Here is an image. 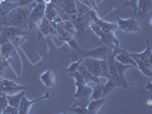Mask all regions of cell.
I'll return each instance as SVG.
<instances>
[{"instance_id":"cell-1","label":"cell","mask_w":152,"mask_h":114,"mask_svg":"<svg viewBox=\"0 0 152 114\" xmlns=\"http://www.w3.org/2000/svg\"><path fill=\"white\" fill-rule=\"evenodd\" d=\"M35 5L36 2H34L25 6H17L4 16L3 21L0 22V24L13 26L28 31V24L30 13Z\"/></svg>"},{"instance_id":"cell-2","label":"cell","mask_w":152,"mask_h":114,"mask_svg":"<svg viewBox=\"0 0 152 114\" xmlns=\"http://www.w3.org/2000/svg\"><path fill=\"white\" fill-rule=\"evenodd\" d=\"M114 47L111 46L103 45L97 48L91 49V50H76L74 55H70L69 58L72 59V62L77 61L80 58H94L97 59H107L108 57L111 55Z\"/></svg>"},{"instance_id":"cell-3","label":"cell","mask_w":152,"mask_h":114,"mask_svg":"<svg viewBox=\"0 0 152 114\" xmlns=\"http://www.w3.org/2000/svg\"><path fill=\"white\" fill-rule=\"evenodd\" d=\"M147 47L143 52L141 53H129L130 56L135 61L138 65V69L142 71L145 75L151 77L152 76V51L151 48L150 41L146 40Z\"/></svg>"},{"instance_id":"cell-4","label":"cell","mask_w":152,"mask_h":114,"mask_svg":"<svg viewBox=\"0 0 152 114\" xmlns=\"http://www.w3.org/2000/svg\"><path fill=\"white\" fill-rule=\"evenodd\" d=\"M28 34V31H25L20 28L13 26L5 25L0 28V46L9 41H12L18 37H22Z\"/></svg>"},{"instance_id":"cell-5","label":"cell","mask_w":152,"mask_h":114,"mask_svg":"<svg viewBox=\"0 0 152 114\" xmlns=\"http://www.w3.org/2000/svg\"><path fill=\"white\" fill-rule=\"evenodd\" d=\"M46 5L43 3H36L31 10L28 19V29L33 30L39 21L45 16Z\"/></svg>"},{"instance_id":"cell-6","label":"cell","mask_w":152,"mask_h":114,"mask_svg":"<svg viewBox=\"0 0 152 114\" xmlns=\"http://www.w3.org/2000/svg\"><path fill=\"white\" fill-rule=\"evenodd\" d=\"M116 20L118 28L126 33H134L141 31L139 22L135 19V16H132L128 19H123L121 18L116 17Z\"/></svg>"},{"instance_id":"cell-7","label":"cell","mask_w":152,"mask_h":114,"mask_svg":"<svg viewBox=\"0 0 152 114\" xmlns=\"http://www.w3.org/2000/svg\"><path fill=\"white\" fill-rule=\"evenodd\" d=\"M51 97L50 96V93L49 91H46L45 94L40 97H38L36 100H29L25 95H24L21 100V103H20V106L18 107V113L19 114H28L29 113L30 110H31V107L33 106L34 104L37 102H40L43 100H47V99H50Z\"/></svg>"},{"instance_id":"cell-8","label":"cell","mask_w":152,"mask_h":114,"mask_svg":"<svg viewBox=\"0 0 152 114\" xmlns=\"http://www.w3.org/2000/svg\"><path fill=\"white\" fill-rule=\"evenodd\" d=\"M89 15L93 19V21L95 23H97V25L101 28L104 32L105 33H110V32H114L118 28L117 24H113V23L107 22V21H104L103 19L98 18L97 15V12L94 9H91L89 11Z\"/></svg>"},{"instance_id":"cell-9","label":"cell","mask_w":152,"mask_h":114,"mask_svg":"<svg viewBox=\"0 0 152 114\" xmlns=\"http://www.w3.org/2000/svg\"><path fill=\"white\" fill-rule=\"evenodd\" d=\"M28 89L27 87L19 85L16 84L14 81H10L8 79H3L2 84L0 85V91L5 94H12L17 91H21Z\"/></svg>"},{"instance_id":"cell-10","label":"cell","mask_w":152,"mask_h":114,"mask_svg":"<svg viewBox=\"0 0 152 114\" xmlns=\"http://www.w3.org/2000/svg\"><path fill=\"white\" fill-rule=\"evenodd\" d=\"M21 37H18L15 39L12 40V41L5 43L4 44H2V45L0 46V48H1V56H2V57L7 58L9 56H12V52L17 47V43L21 39Z\"/></svg>"},{"instance_id":"cell-11","label":"cell","mask_w":152,"mask_h":114,"mask_svg":"<svg viewBox=\"0 0 152 114\" xmlns=\"http://www.w3.org/2000/svg\"><path fill=\"white\" fill-rule=\"evenodd\" d=\"M77 90L74 94V97H90L92 94V88L88 86V84H80L75 82Z\"/></svg>"},{"instance_id":"cell-12","label":"cell","mask_w":152,"mask_h":114,"mask_svg":"<svg viewBox=\"0 0 152 114\" xmlns=\"http://www.w3.org/2000/svg\"><path fill=\"white\" fill-rule=\"evenodd\" d=\"M115 59L117 62H120V63L126 65H132L133 67L138 69V65L135 62V61L133 59L132 57L129 54V53L126 50H122L121 52L116 54V56H115Z\"/></svg>"},{"instance_id":"cell-13","label":"cell","mask_w":152,"mask_h":114,"mask_svg":"<svg viewBox=\"0 0 152 114\" xmlns=\"http://www.w3.org/2000/svg\"><path fill=\"white\" fill-rule=\"evenodd\" d=\"M137 6H138L137 14L142 17H144L147 15L148 13L152 10V1L151 0H138Z\"/></svg>"},{"instance_id":"cell-14","label":"cell","mask_w":152,"mask_h":114,"mask_svg":"<svg viewBox=\"0 0 152 114\" xmlns=\"http://www.w3.org/2000/svg\"><path fill=\"white\" fill-rule=\"evenodd\" d=\"M40 79L42 83L45 85L46 87H48V88H53V87H55V75H54L53 72L50 69H47L45 72H43L40 75Z\"/></svg>"},{"instance_id":"cell-15","label":"cell","mask_w":152,"mask_h":114,"mask_svg":"<svg viewBox=\"0 0 152 114\" xmlns=\"http://www.w3.org/2000/svg\"><path fill=\"white\" fill-rule=\"evenodd\" d=\"M77 70L79 72L80 74L82 75V77L85 78V81H86L87 83H88V82H91V81L92 82H95V83L97 84L100 83L99 78L94 76L91 72H90L88 71V69H87L83 65L81 64H81L79 65V66L78 67V69H77Z\"/></svg>"},{"instance_id":"cell-16","label":"cell","mask_w":152,"mask_h":114,"mask_svg":"<svg viewBox=\"0 0 152 114\" xmlns=\"http://www.w3.org/2000/svg\"><path fill=\"white\" fill-rule=\"evenodd\" d=\"M106 103V100L104 97H101L97 100H90L89 104L88 106V114H96L99 112V110Z\"/></svg>"},{"instance_id":"cell-17","label":"cell","mask_w":152,"mask_h":114,"mask_svg":"<svg viewBox=\"0 0 152 114\" xmlns=\"http://www.w3.org/2000/svg\"><path fill=\"white\" fill-rule=\"evenodd\" d=\"M24 95H25V92H24V91H22L17 94H5V97L7 99L9 105L18 109L20 103H21V100Z\"/></svg>"},{"instance_id":"cell-18","label":"cell","mask_w":152,"mask_h":114,"mask_svg":"<svg viewBox=\"0 0 152 114\" xmlns=\"http://www.w3.org/2000/svg\"><path fill=\"white\" fill-rule=\"evenodd\" d=\"M17 6V4L12 3V2H8L7 0H5L0 4V15L4 17L5 15L8 14L9 12H11L12 9H14Z\"/></svg>"},{"instance_id":"cell-19","label":"cell","mask_w":152,"mask_h":114,"mask_svg":"<svg viewBox=\"0 0 152 114\" xmlns=\"http://www.w3.org/2000/svg\"><path fill=\"white\" fill-rule=\"evenodd\" d=\"M104 85L98 83L92 88V94L90 97V100H97L103 97Z\"/></svg>"},{"instance_id":"cell-20","label":"cell","mask_w":152,"mask_h":114,"mask_svg":"<svg viewBox=\"0 0 152 114\" xmlns=\"http://www.w3.org/2000/svg\"><path fill=\"white\" fill-rule=\"evenodd\" d=\"M75 2L77 17H81V16L85 15V14L88 13L89 11L91 9L89 7H88L86 5H85L83 2L79 1V0H75Z\"/></svg>"},{"instance_id":"cell-21","label":"cell","mask_w":152,"mask_h":114,"mask_svg":"<svg viewBox=\"0 0 152 114\" xmlns=\"http://www.w3.org/2000/svg\"><path fill=\"white\" fill-rule=\"evenodd\" d=\"M53 33H56V29L53 28V26L50 23V24H47V25L42 27L41 28L39 29V31H38L37 40H40V38L42 37L43 36H47L48 34Z\"/></svg>"},{"instance_id":"cell-22","label":"cell","mask_w":152,"mask_h":114,"mask_svg":"<svg viewBox=\"0 0 152 114\" xmlns=\"http://www.w3.org/2000/svg\"><path fill=\"white\" fill-rule=\"evenodd\" d=\"M92 60V74L94 76L99 78L101 77V66L100 61L97 59L91 58Z\"/></svg>"},{"instance_id":"cell-23","label":"cell","mask_w":152,"mask_h":114,"mask_svg":"<svg viewBox=\"0 0 152 114\" xmlns=\"http://www.w3.org/2000/svg\"><path fill=\"white\" fill-rule=\"evenodd\" d=\"M90 97H78L75 100L74 104H73V105L71 107H80L87 108L88 104H89V102H90Z\"/></svg>"},{"instance_id":"cell-24","label":"cell","mask_w":152,"mask_h":114,"mask_svg":"<svg viewBox=\"0 0 152 114\" xmlns=\"http://www.w3.org/2000/svg\"><path fill=\"white\" fill-rule=\"evenodd\" d=\"M99 61H100V66H101V77L106 78L107 79L110 78L107 59H99Z\"/></svg>"},{"instance_id":"cell-25","label":"cell","mask_w":152,"mask_h":114,"mask_svg":"<svg viewBox=\"0 0 152 114\" xmlns=\"http://www.w3.org/2000/svg\"><path fill=\"white\" fill-rule=\"evenodd\" d=\"M107 83L104 85V91H103V97H105L107 95L109 94L113 90L114 88H116V84L114 83L113 81L111 78H109V79H107Z\"/></svg>"},{"instance_id":"cell-26","label":"cell","mask_w":152,"mask_h":114,"mask_svg":"<svg viewBox=\"0 0 152 114\" xmlns=\"http://www.w3.org/2000/svg\"><path fill=\"white\" fill-rule=\"evenodd\" d=\"M116 70H117V72L119 73V75L125 77V73L128 70V69L133 68V66L132 65H126V64H123V63H120V62H117L116 60Z\"/></svg>"},{"instance_id":"cell-27","label":"cell","mask_w":152,"mask_h":114,"mask_svg":"<svg viewBox=\"0 0 152 114\" xmlns=\"http://www.w3.org/2000/svg\"><path fill=\"white\" fill-rule=\"evenodd\" d=\"M62 26H63V28H65V30L67 31L69 34L74 37L75 34V28L74 24H72V22L70 20H66V21H64Z\"/></svg>"},{"instance_id":"cell-28","label":"cell","mask_w":152,"mask_h":114,"mask_svg":"<svg viewBox=\"0 0 152 114\" xmlns=\"http://www.w3.org/2000/svg\"><path fill=\"white\" fill-rule=\"evenodd\" d=\"M69 75L70 77H72V78H73L75 80V82H77V83L88 84L86 81H85V78L82 77V75L80 74V72L78 70H76V71L75 72H69Z\"/></svg>"},{"instance_id":"cell-29","label":"cell","mask_w":152,"mask_h":114,"mask_svg":"<svg viewBox=\"0 0 152 114\" xmlns=\"http://www.w3.org/2000/svg\"><path fill=\"white\" fill-rule=\"evenodd\" d=\"M83 59H84L83 58H80V59H78L77 61H74V62H72L71 63V65H70L67 69L63 70V72L69 73V72H72L76 71V70L78 69V67L79 66V65L81 64V62L83 61Z\"/></svg>"},{"instance_id":"cell-30","label":"cell","mask_w":152,"mask_h":114,"mask_svg":"<svg viewBox=\"0 0 152 114\" xmlns=\"http://www.w3.org/2000/svg\"><path fill=\"white\" fill-rule=\"evenodd\" d=\"M69 111L76 114H88V108H85V107H70L69 109Z\"/></svg>"},{"instance_id":"cell-31","label":"cell","mask_w":152,"mask_h":114,"mask_svg":"<svg viewBox=\"0 0 152 114\" xmlns=\"http://www.w3.org/2000/svg\"><path fill=\"white\" fill-rule=\"evenodd\" d=\"M8 101L5 95H2L0 96V114H2L3 113L4 110L5 109V107H7Z\"/></svg>"},{"instance_id":"cell-32","label":"cell","mask_w":152,"mask_h":114,"mask_svg":"<svg viewBox=\"0 0 152 114\" xmlns=\"http://www.w3.org/2000/svg\"><path fill=\"white\" fill-rule=\"evenodd\" d=\"M3 114H18V109L15 108L14 107L9 105L8 104L7 107H5V109L4 110Z\"/></svg>"},{"instance_id":"cell-33","label":"cell","mask_w":152,"mask_h":114,"mask_svg":"<svg viewBox=\"0 0 152 114\" xmlns=\"http://www.w3.org/2000/svg\"><path fill=\"white\" fill-rule=\"evenodd\" d=\"M59 15V13L57 12V11L55 9H53V11H51V12H50L49 13H47V14L45 15V18L47 19L49 21V22H51V21L53 20L54 18H55L56 17H57V16Z\"/></svg>"},{"instance_id":"cell-34","label":"cell","mask_w":152,"mask_h":114,"mask_svg":"<svg viewBox=\"0 0 152 114\" xmlns=\"http://www.w3.org/2000/svg\"><path fill=\"white\" fill-rule=\"evenodd\" d=\"M35 0H18L17 5L18 6H25V5H28L29 4L32 3Z\"/></svg>"},{"instance_id":"cell-35","label":"cell","mask_w":152,"mask_h":114,"mask_svg":"<svg viewBox=\"0 0 152 114\" xmlns=\"http://www.w3.org/2000/svg\"><path fill=\"white\" fill-rule=\"evenodd\" d=\"M88 2H89V3H90L91 5L92 6V9H93L94 10L96 11V12H97V3H96V1H95V0H88Z\"/></svg>"},{"instance_id":"cell-36","label":"cell","mask_w":152,"mask_h":114,"mask_svg":"<svg viewBox=\"0 0 152 114\" xmlns=\"http://www.w3.org/2000/svg\"><path fill=\"white\" fill-rule=\"evenodd\" d=\"M146 89H147L148 91H149V94H151V91H152V84L151 82V81L149 80L148 81V85H146Z\"/></svg>"},{"instance_id":"cell-37","label":"cell","mask_w":152,"mask_h":114,"mask_svg":"<svg viewBox=\"0 0 152 114\" xmlns=\"http://www.w3.org/2000/svg\"><path fill=\"white\" fill-rule=\"evenodd\" d=\"M7 1H8V2H12V3L17 4L18 1V0H7Z\"/></svg>"},{"instance_id":"cell-38","label":"cell","mask_w":152,"mask_h":114,"mask_svg":"<svg viewBox=\"0 0 152 114\" xmlns=\"http://www.w3.org/2000/svg\"><path fill=\"white\" fill-rule=\"evenodd\" d=\"M3 1H5V0H0V4L2 3V2H3Z\"/></svg>"},{"instance_id":"cell-39","label":"cell","mask_w":152,"mask_h":114,"mask_svg":"<svg viewBox=\"0 0 152 114\" xmlns=\"http://www.w3.org/2000/svg\"><path fill=\"white\" fill-rule=\"evenodd\" d=\"M0 56H1V48H0Z\"/></svg>"},{"instance_id":"cell-40","label":"cell","mask_w":152,"mask_h":114,"mask_svg":"<svg viewBox=\"0 0 152 114\" xmlns=\"http://www.w3.org/2000/svg\"><path fill=\"white\" fill-rule=\"evenodd\" d=\"M129 1H131V0H129Z\"/></svg>"},{"instance_id":"cell-41","label":"cell","mask_w":152,"mask_h":114,"mask_svg":"<svg viewBox=\"0 0 152 114\" xmlns=\"http://www.w3.org/2000/svg\"><path fill=\"white\" fill-rule=\"evenodd\" d=\"M79 1H81V0H79Z\"/></svg>"}]
</instances>
